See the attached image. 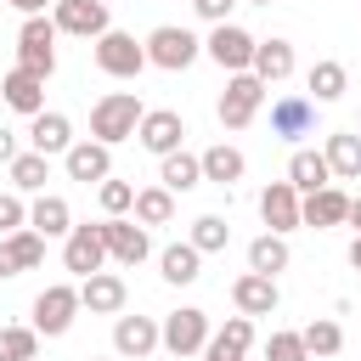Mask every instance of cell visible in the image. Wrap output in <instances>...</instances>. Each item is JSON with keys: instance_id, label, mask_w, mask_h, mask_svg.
<instances>
[{"instance_id": "1", "label": "cell", "mask_w": 361, "mask_h": 361, "mask_svg": "<svg viewBox=\"0 0 361 361\" xmlns=\"http://www.w3.org/2000/svg\"><path fill=\"white\" fill-rule=\"evenodd\" d=\"M141 118H147V107L135 102V90H107V96L90 107V141L118 147V141H130V135L141 130Z\"/></svg>"}, {"instance_id": "2", "label": "cell", "mask_w": 361, "mask_h": 361, "mask_svg": "<svg viewBox=\"0 0 361 361\" xmlns=\"http://www.w3.org/2000/svg\"><path fill=\"white\" fill-rule=\"evenodd\" d=\"M17 68L34 73V79L56 73V23L51 17H23V28H17Z\"/></svg>"}, {"instance_id": "3", "label": "cell", "mask_w": 361, "mask_h": 361, "mask_svg": "<svg viewBox=\"0 0 361 361\" xmlns=\"http://www.w3.org/2000/svg\"><path fill=\"white\" fill-rule=\"evenodd\" d=\"M197 56H203V39H197L192 28L164 23V28H152V34H147V62H152V68H164V73H180V68H192Z\"/></svg>"}, {"instance_id": "4", "label": "cell", "mask_w": 361, "mask_h": 361, "mask_svg": "<svg viewBox=\"0 0 361 361\" xmlns=\"http://www.w3.org/2000/svg\"><path fill=\"white\" fill-rule=\"evenodd\" d=\"M96 68H102L107 79H135L141 68H152V62H147V39H135V34H124V28H107V34L96 39Z\"/></svg>"}, {"instance_id": "5", "label": "cell", "mask_w": 361, "mask_h": 361, "mask_svg": "<svg viewBox=\"0 0 361 361\" xmlns=\"http://www.w3.org/2000/svg\"><path fill=\"white\" fill-rule=\"evenodd\" d=\"M158 327H164V350H169L175 361H186V355H203V344L214 338V333H209V310H197V305H180V310H169Z\"/></svg>"}, {"instance_id": "6", "label": "cell", "mask_w": 361, "mask_h": 361, "mask_svg": "<svg viewBox=\"0 0 361 361\" xmlns=\"http://www.w3.org/2000/svg\"><path fill=\"white\" fill-rule=\"evenodd\" d=\"M85 305H79V288L73 282H51L39 299H34V333H45V338H62L68 327H73V316H79Z\"/></svg>"}, {"instance_id": "7", "label": "cell", "mask_w": 361, "mask_h": 361, "mask_svg": "<svg viewBox=\"0 0 361 361\" xmlns=\"http://www.w3.org/2000/svg\"><path fill=\"white\" fill-rule=\"evenodd\" d=\"M254 34L248 28H237V23H220L209 39H203V51H209V62L214 68H226V73H254Z\"/></svg>"}, {"instance_id": "8", "label": "cell", "mask_w": 361, "mask_h": 361, "mask_svg": "<svg viewBox=\"0 0 361 361\" xmlns=\"http://www.w3.org/2000/svg\"><path fill=\"white\" fill-rule=\"evenodd\" d=\"M259 102H265V85L254 73H231L226 79V96H220V124L226 130H248L254 113H259Z\"/></svg>"}, {"instance_id": "9", "label": "cell", "mask_w": 361, "mask_h": 361, "mask_svg": "<svg viewBox=\"0 0 361 361\" xmlns=\"http://www.w3.org/2000/svg\"><path fill=\"white\" fill-rule=\"evenodd\" d=\"M62 265L85 282V276H96L102 265H107V237H102V226H73L68 237H62Z\"/></svg>"}, {"instance_id": "10", "label": "cell", "mask_w": 361, "mask_h": 361, "mask_svg": "<svg viewBox=\"0 0 361 361\" xmlns=\"http://www.w3.org/2000/svg\"><path fill=\"white\" fill-rule=\"evenodd\" d=\"M51 23H56V34H79V39H102L113 28V17H107L102 0H56Z\"/></svg>"}, {"instance_id": "11", "label": "cell", "mask_w": 361, "mask_h": 361, "mask_svg": "<svg viewBox=\"0 0 361 361\" xmlns=\"http://www.w3.org/2000/svg\"><path fill=\"white\" fill-rule=\"evenodd\" d=\"M299 209H305V197L293 192V180H271V186L259 192V220H265L276 237H288V231H299V226H305V214H299Z\"/></svg>"}, {"instance_id": "12", "label": "cell", "mask_w": 361, "mask_h": 361, "mask_svg": "<svg viewBox=\"0 0 361 361\" xmlns=\"http://www.w3.org/2000/svg\"><path fill=\"white\" fill-rule=\"evenodd\" d=\"M135 141H141L147 152L169 158V152H180V141H186V118H180L175 107H147V118H141Z\"/></svg>"}, {"instance_id": "13", "label": "cell", "mask_w": 361, "mask_h": 361, "mask_svg": "<svg viewBox=\"0 0 361 361\" xmlns=\"http://www.w3.org/2000/svg\"><path fill=\"white\" fill-rule=\"evenodd\" d=\"M113 350L124 361H147L152 350H164V327L152 316H118L113 322Z\"/></svg>"}, {"instance_id": "14", "label": "cell", "mask_w": 361, "mask_h": 361, "mask_svg": "<svg viewBox=\"0 0 361 361\" xmlns=\"http://www.w3.org/2000/svg\"><path fill=\"white\" fill-rule=\"evenodd\" d=\"M102 237H107V259H118V265H141L147 254H152V237H147V226H135V220H102Z\"/></svg>"}, {"instance_id": "15", "label": "cell", "mask_w": 361, "mask_h": 361, "mask_svg": "<svg viewBox=\"0 0 361 361\" xmlns=\"http://www.w3.org/2000/svg\"><path fill=\"white\" fill-rule=\"evenodd\" d=\"M124 299H130V288H124L118 271H96V276L79 282V305L90 316H124Z\"/></svg>"}, {"instance_id": "16", "label": "cell", "mask_w": 361, "mask_h": 361, "mask_svg": "<svg viewBox=\"0 0 361 361\" xmlns=\"http://www.w3.org/2000/svg\"><path fill=\"white\" fill-rule=\"evenodd\" d=\"M271 135H282V141L316 135V102L310 96H276L271 102Z\"/></svg>"}, {"instance_id": "17", "label": "cell", "mask_w": 361, "mask_h": 361, "mask_svg": "<svg viewBox=\"0 0 361 361\" xmlns=\"http://www.w3.org/2000/svg\"><path fill=\"white\" fill-rule=\"evenodd\" d=\"M231 305H237V316H271V310L282 305V293H276V276L243 271V276L231 282Z\"/></svg>"}, {"instance_id": "18", "label": "cell", "mask_w": 361, "mask_h": 361, "mask_svg": "<svg viewBox=\"0 0 361 361\" xmlns=\"http://www.w3.org/2000/svg\"><path fill=\"white\" fill-rule=\"evenodd\" d=\"M62 169H68V180H85V186L96 180V186H102V180L113 175V147H102V141H73L68 158H62Z\"/></svg>"}, {"instance_id": "19", "label": "cell", "mask_w": 361, "mask_h": 361, "mask_svg": "<svg viewBox=\"0 0 361 361\" xmlns=\"http://www.w3.org/2000/svg\"><path fill=\"white\" fill-rule=\"evenodd\" d=\"M39 259H45V237H39L34 226L0 237V276H23V271H34Z\"/></svg>"}, {"instance_id": "20", "label": "cell", "mask_w": 361, "mask_h": 361, "mask_svg": "<svg viewBox=\"0 0 361 361\" xmlns=\"http://www.w3.org/2000/svg\"><path fill=\"white\" fill-rule=\"evenodd\" d=\"M0 102H6L11 113H23V118H39V113H45V79L11 68V73L0 79Z\"/></svg>"}, {"instance_id": "21", "label": "cell", "mask_w": 361, "mask_h": 361, "mask_svg": "<svg viewBox=\"0 0 361 361\" xmlns=\"http://www.w3.org/2000/svg\"><path fill=\"white\" fill-rule=\"evenodd\" d=\"M254 344V316H231L209 344H203V361H243Z\"/></svg>"}, {"instance_id": "22", "label": "cell", "mask_w": 361, "mask_h": 361, "mask_svg": "<svg viewBox=\"0 0 361 361\" xmlns=\"http://www.w3.org/2000/svg\"><path fill=\"white\" fill-rule=\"evenodd\" d=\"M288 73H293V45H288V39H276V34H271V39H259V45H254V79L271 90V85H282Z\"/></svg>"}, {"instance_id": "23", "label": "cell", "mask_w": 361, "mask_h": 361, "mask_svg": "<svg viewBox=\"0 0 361 361\" xmlns=\"http://www.w3.org/2000/svg\"><path fill=\"white\" fill-rule=\"evenodd\" d=\"M288 180H293V192H299V197H310V192L333 186V169H327V158H322L316 147H299V152L288 158Z\"/></svg>"}, {"instance_id": "24", "label": "cell", "mask_w": 361, "mask_h": 361, "mask_svg": "<svg viewBox=\"0 0 361 361\" xmlns=\"http://www.w3.org/2000/svg\"><path fill=\"white\" fill-rule=\"evenodd\" d=\"M299 214H305V226H316V231H327V226H344V220H350V197H344V192H338V180H333V186H322V192H310Z\"/></svg>"}, {"instance_id": "25", "label": "cell", "mask_w": 361, "mask_h": 361, "mask_svg": "<svg viewBox=\"0 0 361 361\" xmlns=\"http://www.w3.org/2000/svg\"><path fill=\"white\" fill-rule=\"evenodd\" d=\"M28 226H34L39 237H68V231H73V209H68V197L39 192V197L28 203Z\"/></svg>"}, {"instance_id": "26", "label": "cell", "mask_w": 361, "mask_h": 361, "mask_svg": "<svg viewBox=\"0 0 361 361\" xmlns=\"http://www.w3.org/2000/svg\"><path fill=\"white\" fill-rule=\"evenodd\" d=\"M28 141H34V152H62L68 158V147H73V124H68V113H39V118H28Z\"/></svg>"}, {"instance_id": "27", "label": "cell", "mask_w": 361, "mask_h": 361, "mask_svg": "<svg viewBox=\"0 0 361 361\" xmlns=\"http://www.w3.org/2000/svg\"><path fill=\"white\" fill-rule=\"evenodd\" d=\"M158 276H164L169 288H186V282L203 276V254H197L192 243H169V248L158 254Z\"/></svg>"}, {"instance_id": "28", "label": "cell", "mask_w": 361, "mask_h": 361, "mask_svg": "<svg viewBox=\"0 0 361 361\" xmlns=\"http://www.w3.org/2000/svg\"><path fill=\"white\" fill-rule=\"evenodd\" d=\"M322 158H327L333 180H361V135H355V130H338V135H327Z\"/></svg>"}, {"instance_id": "29", "label": "cell", "mask_w": 361, "mask_h": 361, "mask_svg": "<svg viewBox=\"0 0 361 361\" xmlns=\"http://www.w3.org/2000/svg\"><path fill=\"white\" fill-rule=\"evenodd\" d=\"M197 158H203V180H214V186H226V192H231V186L243 180V169H248V158H243L237 147H226V141H214V147L197 152Z\"/></svg>"}, {"instance_id": "30", "label": "cell", "mask_w": 361, "mask_h": 361, "mask_svg": "<svg viewBox=\"0 0 361 361\" xmlns=\"http://www.w3.org/2000/svg\"><path fill=\"white\" fill-rule=\"evenodd\" d=\"M305 85H310V102H338V96L350 90V73H344V62L322 56V62L305 73Z\"/></svg>"}, {"instance_id": "31", "label": "cell", "mask_w": 361, "mask_h": 361, "mask_svg": "<svg viewBox=\"0 0 361 361\" xmlns=\"http://www.w3.org/2000/svg\"><path fill=\"white\" fill-rule=\"evenodd\" d=\"M158 180H164V192H192V186H203V158L197 152H169Z\"/></svg>"}, {"instance_id": "32", "label": "cell", "mask_w": 361, "mask_h": 361, "mask_svg": "<svg viewBox=\"0 0 361 361\" xmlns=\"http://www.w3.org/2000/svg\"><path fill=\"white\" fill-rule=\"evenodd\" d=\"M288 237H276V231H265V237H254L248 243V271H259V276H276V271H288Z\"/></svg>"}, {"instance_id": "33", "label": "cell", "mask_w": 361, "mask_h": 361, "mask_svg": "<svg viewBox=\"0 0 361 361\" xmlns=\"http://www.w3.org/2000/svg\"><path fill=\"white\" fill-rule=\"evenodd\" d=\"M45 180H51V158L28 147V152L11 164V192H34V197H39V192H45Z\"/></svg>"}, {"instance_id": "34", "label": "cell", "mask_w": 361, "mask_h": 361, "mask_svg": "<svg viewBox=\"0 0 361 361\" xmlns=\"http://www.w3.org/2000/svg\"><path fill=\"white\" fill-rule=\"evenodd\" d=\"M135 220H141V226H169V220H175V192L141 186V192H135Z\"/></svg>"}, {"instance_id": "35", "label": "cell", "mask_w": 361, "mask_h": 361, "mask_svg": "<svg viewBox=\"0 0 361 361\" xmlns=\"http://www.w3.org/2000/svg\"><path fill=\"white\" fill-rule=\"evenodd\" d=\"M197 254H220L226 243H231V226H226V214H197L192 220V237H186Z\"/></svg>"}, {"instance_id": "36", "label": "cell", "mask_w": 361, "mask_h": 361, "mask_svg": "<svg viewBox=\"0 0 361 361\" xmlns=\"http://www.w3.org/2000/svg\"><path fill=\"white\" fill-rule=\"evenodd\" d=\"M299 338H305V350H310V361H316V355H338L344 327H338V322H327V316H316L310 327H299Z\"/></svg>"}, {"instance_id": "37", "label": "cell", "mask_w": 361, "mask_h": 361, "mask_svg": "<svg viewBox=\"0 0 361 361\" xmlns=\"http://www.w3.org/2000/svg\"><path fill=\"white\" fill-rule=\"evenodd\" d=\"M34 355H39L34 327H0V361H34Z\"/></svg>"}, {"instance_id": "38", "label": "cell", "mask_w": 361, "mask_h": 361, "mask_svg": "<svg viewBox=\"0 0 361 361\" xmlns=\"http://www.w3.org/2000/svg\"><path fill=\"white\" fill-rule=\"evenodd\" d=\"M96 197H102L107 220H118V214H130V209H135V186H130V180H113V175L96 186Z\"/></svg>"}, {"instance_id": "39", "label": "cell", "mask_w": 361, "mask_h": 361, "mask_svg": "<svg viewBox=\"0 0 361 361\" xmlns=\"http://www.w3.org/2000/svg\"><path fill=\"white\" fill-rule=\"evenodd\" d=\"M23 226H28L23 192H0V237H11V231H23Z\"/></svg>"}, {"instance_id": "40", "label": "cell", "mask_w": 361, "mask_h": 361, "mask_svg": "<svg viewBox=\"0 0 361 361\" xmlns=\"http://www.w3.org/2000/svg\"><path fill=\"white\" fill-rule=\"evenodd\" d=\"M265 361H310V350H305V338H299V333H271Z\"/></svg>"}, {"instance_id": "41", "label": "cell", "mask_w": 361, "mask_h": 361, "mask_svg": "<svg viewBox=\"0 0 361 361\" xmlns=\"http://www.w3.org/2000/svg\"><path fill=\"white\" fill-rule=\"evenodd\" d=\"M231 6H237V0H192V11H197L203 23H214V28L231 23Z\"/></svg>"}, {"instance_id": "42", "label": "cell", "mask_w": 361, "mask_h": 361, "mask_svg": "<svg viewBox=\"0 0 361 361\" xmlns=\"http://www.w3.org/2000/svg\"><path fill=\"white\" fill-rule=\"evenodd\" d=\"M17 158H23V147H17V135H11V130H6V124H0V164H6V169H11V164H17Z\"/></svg>"}, {"instance_id": "43", "label": "cell", "mask_w": 361, "mask_h": 361, "mask_svg": "<svg viewBox=\"0 0 361 361\" xmlns=\"http://www.w3.org/2000/svg\"><path fill=\"white\" fill-rule=\"evenodd\" d=\"M6 6H17L23 17H45V6H56V0H6Z\"/></svg>"}, {"instance_id": "44", "label": "cell", "mask_w": 361, "mask_h": 361, "mask_svg": "<svg viewBox=\"0 0 361 361\" xmlns=\"http://www.w3.org/2000/svg\"><path fill=\"white\" fill-rule=\"evenodd\" d=\"M344 226H355V237H361V197H350V220Z\"/></svg>"}, {"instance_id": "45", "label": "cell", "mask_w": 361, "mask_h": 361, "mask_svg": "<svg viewBox=\"0 0 361 361\" xmlns=\"http://www.w3.org/2000/svg\"><path fill=\"white\" fill-rule=\"evenodd\" d=\"M350 265H355V271H361V237H355V243H350Z\"/></svg>"}, {"instance_id": "46", "label": "cell", "mask_w": 361, "mask_h": 361, "mask_svg": "<svg viewBox=\"0 0 361 361\" xmlns=\"http://www.w3.org/2000/svg\"><path fill=\"white\" fill-rule=\"evenodd\" d=\"M248 6H271V0H248Z\"/></svg>"}, {"instance_id": "47", "label": "cell", "mask_w": 361, "mask_h": 361, "mask_svg": "<svg viewBox=\"0 0 361 361\" xmlns=\"http://www.w3.org/2000/svg\"><path fill=\"white\" fill-rule=\"evenodd\" d=\"M85 361H107V355H85Z\"/></svg>"}]
</instances>
